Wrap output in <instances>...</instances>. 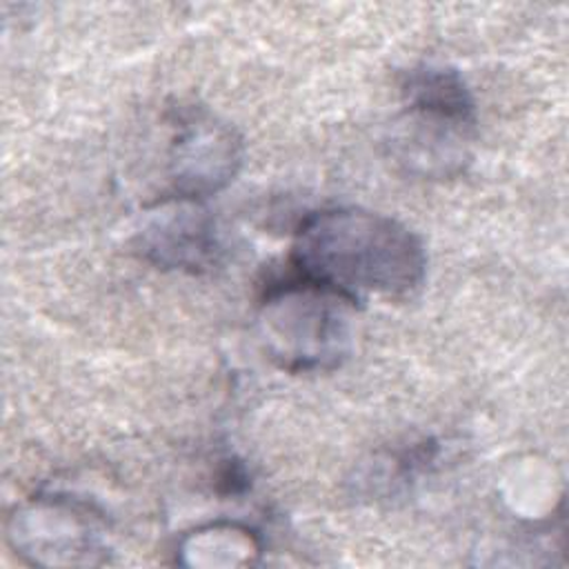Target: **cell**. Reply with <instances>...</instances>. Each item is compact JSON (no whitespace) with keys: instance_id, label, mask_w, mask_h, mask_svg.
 <instances>
[{"instance_id":"obj_1","label":"cell","mask_w":569,"mask_h":569,"mask_svg":"<svg viewBox=\"0 0 569 569\" xmlns=\"http://www.w3.org/2000/svg\"><path fill=\"white\" fill-rule=\"evenodd\" d=\"M291 269L351 302L367 293L407 296L422 284L427 256L402 222L356 207H333L302 218L291 247Z\"/></svg>"},{"instance_id":"obj_2","label":"cell","mask_w":569,"mask_h":569,"mask_svg":"<svg viewBox=\"0 0 569 569\" xmlns=\"http://www.w3.org/2000/svg\"><path fill=\"white\" fill-rule=\"evenodd\" d=\"M342 293L291 269L287 278L267 282L258 327L269 356L289 371H325L349 353V309Z\"/></svg>"},{"instance_id":"obj_3","label":"cell","mask_w":569,"mask_h":569,"mask_svg":"<svg viewBox=\"0 0 569 569\" xmlns=\"http://www.w3.org/2000/svg\"><path fill=\"white\" fill-rule=\"evenodd\" d=\"M167 144V193L160 198L202 200L233 180L242 142L231 124L202 107H180Z\"/></svg>"},{"instance_id":"obj_4","label":"cell","mask_w":569,"mask_h":569,"mask_svg":"<svg viewBox=\"0 0 569 569\" xmlns=\"http://www.w3.org/2000/svg\"><path fill=\"white\" fill-rule=\"evenodd\" d=\"M138 249L162 269L200 273L218 262L220 238L200 200L160 198L138 231Z\"/></svg>"},{"instance_id":"obj_5","label":"cell","mask_w":569,"mask_h":569,"mask_svg":"<svg viewBox=\"0 0 569 569\" xmlns=\"http://www.w3.org/2000/svg\"><path fill=\"white\" fill-rule=\"evenodd\" d=\"M89 509L60 498H40L16 511L9 525V540L18 553L38 565L91 562L102 551L100 533Z\"/></svg>"},{"instance_id":"obj_6","label":"cell","mask_w":569,"mask_h":569,"mask_svg":"<svg viewBox=\"0 0 569 569\" xmlns=\"http://www.w3.org/2000/svg\"><path fill=\"white\" fill-rule=\"evenodd\" d=\"M476 120L407 107L391 136L396 158L420 176H451L469 160V136Z\"/></svg>"},{"instance_id":"obj_7","label":"cell","mask_w":569,"mask_h":569,"mask_svg":"<svg viewBox=\"0 0 569 569\" xmlns=\"http://www.w3.org/2000/svg\"><path fill=\"white\" fill-rule=\"evenodd\" d=\"M407 107L436 111L453 118L476 120L473 98L462 76L445 67L411 69L402 82Z\"/></svg>"}]
</instances>
